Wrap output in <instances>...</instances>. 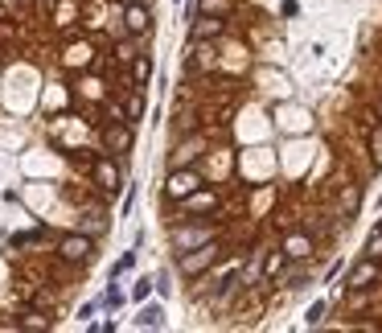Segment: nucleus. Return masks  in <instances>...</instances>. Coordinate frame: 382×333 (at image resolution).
Returning a JSON list of instances; mask_svg holds the SVG:
<instances>
[{"label":"nucleus","mask_w":382,"mask_h":333,"mask_svg":"<svg viewBox=\"0 0 382 333\" xmlns=\"http://www.w3.org/2000/svg\"><path fill=\"white\" fill-rule=\"evenodd\" d=\"M45 231L38 227V231H25V235H13V247H33V243H42Z\"/></svg>","instance_id":"22"},{"label":"nucleus","mask_w":382,"mask_h":333,"mask_svg":"<svg viewBox=\"0 0 382 333\" xmlns=\"http://www.w3.org/2000/svg\"><path fill=\"white\" fill-rule=\"evenodd\" d=\"M198 13H202V17H226V21H230V17H234V4H230V0H198Z\"/></svg>","instance_id":"16"},{"label":"nucleus","mask_w":382,"mask_h":333,"mask_svg":"<svg viewBox=\"0 0 382 333\" xmlns=\"http://www.w3.org/2000/svg\"><path fill=\"white\" fill-rule=\"evenodd\" d=\"M103 304H107V309H120V304H124V292H120V288H107V292H103Z\"/></svg>","instance_id":"26"},{"label":"nucleus","mask_w":382,"mask_h":333,"mask_svg":"<svg viewBox=\"0 0 382 333\" xmlns=\"http://www.w3.org/2000/svg\"><path fill=\"white\" fill-rule=\"evenodd\" d=\"M379 231H382V218H379Z\"/></svg>","instance_id":"34"},{"label":"nucleus","mask_w":382,"mask_h":333,"mask_svg":"<svg viewBox=\"0 0 382 333\" xmlns=\"http://www.w3.org/2000/svg\"><path fill=\"white\" fill-rule=\"evenodd\" d=\"M132 140H136V136H132V124H127V120H111V124L103 128V148L116 152V156H124L127 148H132Z\"/></svg>","instance_id":"6"},{"label":"nucleus","mask_w":382,"mask_h":333,"mask_svg":"<svg viewBox=\"0 0 382 333\" xmlns=\"http://www.w3.org/2000/svg\"><path fill=\"white\" fill-rule=\"evenodd\" d=\"M148 292H152V280H136V288H132L136 300H148Z\"/></svg>","instance_id":"27"},{"label":"nucleus","mask_w":382,"mask_h":333,"mask_svg":"<svg viewBox=\"0 0 382 333\" xmlns=\"http://www.w3.org/2000/svg\"><path fill=\"white\" fill-rule=\"evenodd\" d=\"M177 4H181V0H177Z\"/></svg>","instance_id":"35"},{"label":"nucleus","mask_w":382,"mask_h":333,"mask_svg":"<svg viewBox=\"0 0 382 333\" xmlns=\"http://www.w3.org/2000/svg\"><path fill=\"white\" fill-rule=\"evenodd\" d=\"M366 144H370V161H374V169H382V128H370Z\"/></svg>","instance_id":"19"},{"label":"nucleus","mask_w":382,"mask_h":333,"mask_svg":"<svg viewBox=\"0 0 382 333\" xmlns=\"http://www.w3.org/2000/svg\"><path fill=\"white\" fill-rule=\"evenodd\" d=\"M280 13H284V17H296L300 4H296V0H284V4H280Z\"/></svg>","instance_id":"30"},{"label":"nucleus","mask_w":382,"mask_h":333,"mask_svg":"<svg viewBox=\"0 0 382 333\" xmlns=\"http://www.w3.org/2000/svg\"><path fill=\"white\" fill-rule=\"evenodd\" d=\"M58 259H62V263H70V268L90 263V259H95V235H86V231L66 235L62 243H58Z\"/></svg>","instance_id":"3"},{"label":"nucleus","mask_w":382,"mask_h":333,"mask_svg":"<svg viewBox=\"0 0 382 333\" xmlns=\"http://www.w3.org/2000/svg\"><path fill=\"white\" fill-rule=\"evenodd\" d=\"M284 251H288V259H308V251H312V243H308V238L304 235H288L284 238Z\"/></svg>","instance_id":"18"},{"label":"nucleus","mask_w":382,"mask_h":333,"mask_svg":"<svg viewBox=\"0 0 382 333\" xmlns=\"http://www.w3.org/2000/svg\"><path fill=\"white\" fill-rule=\"evenodd\" d=\"M157 292H161V296H169V292H173V284H169V272H161V276H157Z\"/></svg>","instance_id":"28"},{"label":"nucleus","mask_w":382,"mask_h":333,"mask_svg":"<svg viewBox=\"0 0 382 333\" xmlns=\"http://www.w3.org/2000/svg\"><path fill=\"white\" fill-rule=\"evenodd\" d=\"M288 263H292V259H288V251H284V247H271V251H267V259H263V284H276V280H280V272H284Z\"/></svg>","instance_id":"11"},{"label":"nucleus","mask_w":382,"mask_h":333,"mask_svg":"<svg viewBox=\"0 0 382 333\" xmlns=\"http://www.w3.org/2000/svg\"><path fill=\"white\" fill-rule=\"evenodd\" d=\"M337 276H341V259H337V263H329V268H325V280H337Z\"/></svg>","instance_id":"32"},{"label":"nucleus","mask_w":382,"mask_h":333,"mask_svg":"<svg viewBox=\"0 0 382 333\" xmlns=\"http://www.w3.org/2000/svg\"><path fill=\"white\" fill-rule=\"evenodd\" d=\"M132 206H136V190H127L124 206H120V214H124V218H127V214H132Z\"/></svg>","instance_id":"29"},{"label":"nucleus","mask_w":382,"mask_h":333,"mask_svg":"<svg viewBox=\"0 0 382 333\" xmlns=\"http://www.w3.org/2000/svg\"><path fill=\"white\" fill-rule=\"evenodd\" d=\"M193 190H202V173H198L193 165H185V169H169V186H165V193H169L173 202L189 197Z\"/></svg>","instance_id":"5"},{"label":"nucleus","mask_w":382,"mask_h":333,"mask_svg":"<svg viewBox=\"0 0 382 333\" xmlns=\"http://www.w3.org/2000/svg\"><path fill=\"white\" fill-rule=\"evenodd\" d=\"M304 280H308V272H304V268H296V272H288V280H284V284L292 288V292H300V288H304Z\"/></svg>","instance_id":"25"},{"label":"nucleus","mask_w":382,"mask_h":333,"mask_svg":"<svg viewBox=\"0 0 382 333\" xmlns=\"http://www.w3.org/2000/svg\"><path fill=\"white\" fill-rule=\"evenodd\" d=\"M148 29H152V13H148L140 0L124 4V33H132V38H144Z\"/></svg>","instance_id":"7"},{"label":"nucleus","mask_w":382,"mask_h":333,"mask_svg":"<svg viewBox=\"0 0 382 333\" xmlns=\"http://www.w3.org/2000/svg\"><path fill=\"white\" fill-rule=\"evenodd\" d=\"M0 21H8V4H0Z\"/></svg>","instance_id":"33"},{"label":"nucleus","mask_w":382,"mask_h":333,"mask_svg":"<svg viewBox=\"0 0 382 333\" xmlns=\"http://www.w3.org/2000/svg\"><path fill=\"white\" fill-rule=\"evenodd\" d=\"M358 206H362V190H358V186H345V190L337 193V214L341 218H353Z\"/></svg>","instance_id":"13"},{"label":"nucleus","mask_w":382,"mask_h":333,"mask_svg":"<svg viewBox=\"0 0 382 333\" xmlns=\"http://www.w3.org/2000/svg\"><path fill=\"white\" fill-rule=\"evenodd\" d=\"M21 330H49V317H42V313H21Z\"/></svg>","instance_id":"21"},{"label":"nucleus","mask_w":382,"mask_h":333,"mask_svg":"<svg viewBox=\"0 0 382 333\" xmlns=\"http://www.w3.org/2000/svg\"><path fill=\"white\" fill-rule=\"evenodd\" d=\"M218 255H222V243H218V238H210V243H202V247L185 251V255L177 259V272H181L185 280H202L214 263H218Z\"/></svg>","instance_id":"1"},{"label":"nucleus","mask_w":382,"mask_h":333,"mask_svg":"<svg viewBox=\"0 0 382 333\" xmlns=\"http://www.w3.org/2000/svg\"><path fill=\"white\" fill-rule=\"evenodd\" d=\"M90 173H95V181H99L103 193H120V169H116L107 156H99V161L90 165Z\"/></svg>","instance_id":"9"},{"label":"nucleus","mask_w":382,"mask_h":333,"mask_svg":"<svg viewBox=\"0 0 382 333\" xmlns=\"http://www.w3.org/2000/svg\"><path fill=\"white\" fill-rule=\"evenodd\" d=\"M214 206H218V193H210V190H193L189 197H181V210L185 214H206Z\"/></svg>","instance_id":"12"},{"label":"nucleus","mask_w":382,"mask_h":333,"mask_svg":"<svg viewBox=\"0 0 382 333\" xmlns=\"http://www.w3.org/2000/svg\"><path fill=\"white\" fill-rule=\"evenodd\" d=\"M124 120L127 124H140V120H144V95H140V87L124 99Z\"/></svg>","instance_id":"17"},{"label":"nucleus","mask_w":382,"mask_h":333,"mask_svg":"<svg viewBox=\"0 0 382 333\" xmlns=\"http://www.w3.org/2000/svg\"><path fill=\"white\" fill-rule=\"evenodd\" d=\"M132 263H136V251H124V255H120V263H116V268H111V276H116V280H120V276H124V272H132Z\"/></svg>","instance_id":"24"},{"label":"nucleus","mask_w":382,"mask_h":333,"mask_svg":"<svg viewBox=\"0 0 382 333\" xmlns=\"http://www.w3.org/2000/svg\"><path fill=\"white\" fill-rule=\"evenodd\" d=\"M325 309H329L325 300H312V304H308V313H304V325H312V330H317V325L325 321Z\"/></svg>","instance_id":"20"},{"label":"nucleus","mask_w":382,"mask_h":333,"mask_svg":"<svg viewBox=\"0 0 382 333\" xmlns=\"http://www.w3.org/2000/svg\"><path fill=\"white\" fill-rule=\"evenodd\" d=\"M136 325L140 330H165V309L161 304H144L140 317H136Z\"/></svg>","instance_id":"15"},{"label":"nucleus","mask_w":382,"mask_h":333,"mask_svg":"<svg viewBox=\"0 0 382 333\" xmlns=\"http://www.w3.org/2000/svg\"><path fill=\"white\" fill-rule=\"evenodd\" d=\"M379 276H382V268H379V259H358L353 268H349V276H345V292H366V288H374L379 284Z\"/></svg>","instance_id":"4"},{"label":"nucleus","mask_w":382,"mask_h":333,"mask_svg":"<svg viewBox=\"0 0 382 333\" xmlns=\"http://www.w3.org/2000/svg\"><path fill=\"white\" fill-rule=\"evenodd\" d=\"M116 58H120V62H132V58H136V49H132V46H120V49H116Z\"/></svg>","instance_id":"31"},{"label":"nucleus","mask_w":382,"mask_h":333,"mask_svg":"<svg viewBox=\"0 0 382 333\" xmlns=\"http://www.w3.org/2000/svg\"><path fill=\"white\" fill-rule=\"evenodd\" d=\"M202 136H189V140L185 144H177V148H173V156H169V169H185V165H193V161H198V156H202Z\"/></svg>","instance_id":"10"},{"label":"nucleus","mask_w":382,"mask_h":333,"mask_svg":"<svg viewBox=\"0 0 382 333\" xmlns=\"http://www.w3.org/2000/svg\"><path fill=\"white\" fill-rule=\"evenodd\" d=\"M222 29H226V17H202L198 13V21H189L193 42H214V38H222Z\"/></svg>","instance_id":"8"},{"label":"nucleus","mask_w":382,"mask_h":333,"mask_svg":"<svg viewBox=\"0 0 382 333\" xmlns=\"http://www.w3.org/2000/svg\"><path fill=\"white\" fill-rule=\"evenodd\" d=\"M210 238H218V227L214 222H177V227H169V243L177 255H185V251H193V247H202V243H210Z\"/></svg>","instance_id":"2"},{"label":"nucleus","mask_w":382,"mask_h":333,"mask_svg":"<svg viewBox=\"0 0 382 333\" xmlns=\"http://www.w3.org/2000/svg\"><path fill=\"white\" fill-rule=\"evenodd\" d=\"M148 79H152V58H148V54H136V58H132V83L144 91Z\"/></svg>","instance_id":"14"},{"label":"nucleus","mask_w":382,"mask_h":333,"mask_svg":"<svg viewBox=\"0 0 382 333\" xmlns=\"http://www.w3.org/2000/svg\"><path fill=\"white\" fill-rule=\"evenodd\" d=\"M366 255H370V259H382V231L379 227H374V235L366 238Z\"/></svg>","instance_id":"23"}]
</instances>
